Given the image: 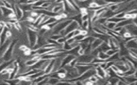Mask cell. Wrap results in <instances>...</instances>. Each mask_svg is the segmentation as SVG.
<instances>
[{"instance_id": "35", "label": "cell", "mask_w": 137, "mask_h": 85, "mask_svg": "<svg viewBox=\"0 0 137 85\" xmlns=\"http://www.w3.org/2000/svg\"><path fill=\"white\" fill-rule=\"evenodd\" d=\"M79 1H86V0H79Z\"/></svg>"}, {"instance_id": "20", "label": "cell", "mask_w": 137, "mask_h": 85, "mask_svg": "<svg viewBox=\"0 0 137 85\" xmlns=\"http://www.w3.org/2000/svg\"><path fill=\"white\" fill-rule=\"evenodd\" d=\"M124 19H125L124 18H123V19H121V18H118L116 17L115 16H113V17L109 18V19H108V21L114 22V23H115V24H118V22H119L120 21H121L122 20H124Z\"/></svg>"}, {"instance_id": "8", "label": "cell", "mask_w": 137, "mask_h": 85, "mask_svg": "<svg viewBox=\"0 0 137 85\" xmlns=\"http://www.w3.org/2000/svg\"><path fill=\"white\" fill-rule=\"evenodd\" d=\"M95 70L96 75L97 77L106 79L107 75H108L106 72V70H104L103 69L101 68L100 66H97V67L95 68Z\"/></svg>"}, {"instance_id": "2", "label": "cell", "mask_w": 137, "mask_h": 85, "mask_svg": "<svg viewBox=\"0 0 137 85\" xmlns=\"http://www.w3.org/2000/svg\"><path fill=\"white\" fill-rule=\"evenodd\" d=\"M38 36L36 31L29 29L27 30V37L29 41V45L31 48L34 47V46L36 44Z\"/></svg>"}, {"instance_id": "14", "label": "cell", "mask_w": 137, "mask_h": 85, "mask_svg": "<svg viewBox=\"0 0 137 85\" xmlns=\"http://www.w3.org/2000/svg\"><path fill=\"white\" fill-rule=\"evenodd\" d=\"M99 58H100L102 60L106 61L108 60V59L109 58V56L106 53V52H99L98 55H97V56Z\"/></svg>"}, {"instance_id": "16", "label": "cell", "mask_w": 137, "mask_h": 85, "mask_svg": "<svg viewBox=\"0 0 137 85\" xmlns=\"http://www.w3.org/2000/svg\"><path fill=\"white\" fill-rule=\"evenodd\" d=\"M120 57H120L119 53H118V52H117L114 54H113V55L110 56L109 57V58L108 59L107 61H113L116 62L118 60H119L120 59Z\"/></svg>"}, {"instance_id": "7", "label": "cell", "mask_w": 137, "mask_h": 85, "mask_svg": "<svg viewBox=\"0 0 137 85\" xmlns=\"http://www.w3.org/2000/svg\"><path fill=\"white\" fill-rule=\"evenodd\" d=\"M137 38L132 39V40L125 42V46L129 50L137 49V43L136 40Z\"/></svg>"}, {"instance_id": "3", "label": "cell", "mask_w": 137, "mask_h": 85, "mask_svg": "<svg viewBox=\"0 0 137 85\" xmlns=\"http://www.w3.org/2000/svg\"><path fill=\"white\" fill-rule=\"evenodd\" d=\"M78 62L83 63L87 64H91L92 61L94 57L91 54H83L82 55H79L77 57Z\"/></svg>"}, {"instance_id": "4", "label": "cell", "mask_w": 137, "mask_h": 85, "mask_svg": "<svg viewBox=\"0 0 137 85\" xmlns=\"http://www.w3.org/2000/svg\"><path fill=\"white\" fill-rule=\"evenodd\" d=\"M80 28V26L77 22L75 20H72L70 24L68 26H67L64 30L65 32V36H66L67 34H68L70 32H72L75 30V29Z\"/></svg>"}, {"instance_id": "33", "label": "cell", "mask_w": 137, "mask_h": 85, "mask_svg": "<svg viewBox=\"0 0 137 85\" xmlns=\"http://www.w3.org/2000/svg\"><path fill=\"white\" fill-rule=\"evenodd\" d=\"M85 54V52H84V50L82 48L80 47L79 50H78V54H79V55H83Z\"/></svg>"}, {"instance_id": "27", "label": "cell", "mask_w": 137, "mask_h": 85, "mask_svg": "<svg viewBox=\"0 0 137 85\" xmlns=\"http://www.w3.org/2000/svg\"><path fill=\"white\" fill-rule=\"evenodd\" d=\"M66 41V37L62 36L61 37H60L59 40H57V42L59 43L60 44H63Z\"/></svg>"}, {"instance_id": "12", "label": "cell", "mask_w": 137, "mask_h": 85, "mask_svg": "<svg viewBox=\"0 0 137 85\" xmlns=\"http://www.w3.org/2000/svg\"><path fill=\"white\" fill-rule=\"evenodd\" d=\"M54 62H55V59L51 60L49 63L48 64V66H47V68H46V69L44 70L45 74L49 75L51 73V72H52V69H53V66H54Z\"/></svg>"}, {"instance_id": "25", "label": "cell", "mask_w": 137, "mask_h": 85, "mask_svg": "<svg viewBox=\"0 0 137 85\" xmlns=\"http://www.w3.org/2000/svg\"><path fill=\"white\" fill-rule=\"evenodd\" d=\"M78 63V60L77 57H75V59H73L72 60L70 63H69V65L70 66H72V67H75V66L77 65V64Z\"/></svg>"}, {"instance_id": "15", "label": "cell", "mask_w": 137, "mask_h": 85, "mask_svg": "<svg viewBox=\"0 0 137 85\" xmlns=\"http://www.w3.org/2000/svg\"><path fill=\"white\" fill-rule=\"evenodd\" d=\"M104 25L106 26L107 29L108 30H109L112 31L115 29L116 26V24H115V23L114 22L107 21L106 24Z\"/></svg>"}, {"instance_id": "23", "label": "cell", "mask_w": 137, "mask_h": 85, "mask_svg": "<svg viewBox=\"0 0 137 85\" xmlns=\"http://www.w3.org/2000/svg\"><path fill=\"white\" fill-rule=\"evenodd\" d=\"M117 52H118V49H113L110 48L109 50L106 52V53L109 56H110Z\"/></svg>"}, {"instance_id": "34", "label": "cell", "mask_w": 137, "mask_h": 85, "mask_svg": "<svg viewBox=\"0 0 137 85\" xmlns=\"http://www.w3.org/2000/svg\"><path fill=\"white\" fill-rule=\"evenodd\" d=\"M65 0H56V3H63Z\"/></svg>"}, {"instance_id": "36", "label": "cell", "mask_w": 137, "mask_h": 85, "mask_svg": "<svg viewBox=\"0 0 137 85\" xmlns=\"http://www.w3.org/2000/svg\"></svg>"}, {"instance_id": "22", "label": "cell", "mask_w": 137, "mask_h": 85, "mask_svg": "<svg viewBox=\"0 0 137 85\" xmlns=\"http://www.w3.org/2000/svg\"><path fill=\"white\" fill-rule=\"evenodd\" d=\"M85 37V36H83L82 34H79V35H77L76 36L74 37V39H75V41L77 42L80 43L81 41H82L83 40V39Z\"/></svg>"}, {"instance_id": "19", "label": "cell", "mask_w": 137, "mask_h": 85, "mask_svg": "<svg viewBox=\"0 0 137 85\" xmlns=\"http://www.w3.org/2000/svg\"><path fill=\"white\" fill-rule=\"evenodd\" d=\"M38 61V60H36L34 59H30L25 61V63L28 66H32L34 65Z\"/></svg>"}, {"instance_id": "18", "label": "cell", "mask_w": 137, "mask_h": 85, "mask_svg": "<svg viewBox=\"0 0 137 85\" xmlns=\"http://www.w3.org/2000/svg\"><path fill=\"white\" fill-rule=\"evenodd\" d=\"M60 80L58 78H53V77H49L47 85H57L59 83Z\"/></svg>"}, {"instance_id": "24", "label": "cell", "mask_w": 137, "mask_h": 85, "mask_svg": "<svg viewBox=\"0 0 137 85\" xmlns=\"http://www.w3.org/2000/svg\"><path fill=\"white\" fill-rule=\"evenodd\" d=\"M89 79V81H90L92 82L93 84H95V83H96L97 81V80H98V77L96 75H93L92 76L90 77Z\"/></svg>"}, {"instance_id": "5", "label": "cell", "mask_w": 137, "mask_h": 85, "mask_svg": "<svg viewBox=\"0 0 137 85\" xmlns=\"http://www.w3.org/2000/svg\"><path fill=\"white\" fill-rule=\"evenodd\" d=\"M126 30L129 31L131 34V35L133 37H137V26L134 23H132L131 24L127 25L125 27Z\"/></svg>"}, {"instance_id": "30", "label": "cell", "mask_w": 137, "mask_h": 85, "mask_svg": "<svg viewBox=\"0 0 137 85\" xmlns=\"http://www.w3.org/2000/svg\"><path fill=\"white\" fill-rule=\"evenodd\" d=\"M82 21H87V20H89V16L87 14H85L83 15H82Z\"/></svg>"}, {"instance_id": "28", "label": "cell", "mask_w": 137, "mask_h": 85, "mask_svg": "<svg viewBox=\"0 0 137 85\" xmlns=\"http://www.w3.org/2000/svg\"><path fill=\"white\" fill-rule=\"evenodd\" d=\"M61 36L60 35V34H53V35L50 37V38L52 39L53 40H57L59 39L61 37Z\"/></svg>"}, {"instance_id": "6", "label": "cell", "mask_w": 137, "mask_h": 85, "mask_svg": "<svg viewBox=\"0 0 137 85\" xmlns=\"http://www.w3.org/2000/svg\"><path fill=\"white\" fill-rule=\"evenodd\" d=\"M76 57L75 56L73 55L70 54H68L66 55L65 56L63 59H62V66L61 67H64L66 65H68L70 62L73 59Z\"/></svg>"}, {"instance_id": "1", "label": "cell", "mask_w": 137, "mask_h": 85, "mask_svg": "<svg viewBox=\"0 0 137 85\" xmlns=\"http://www.w3.org/2000/svg\"><path fill=\"white\" fill-rule=\"evenodd\" d=\"M17 40H14L13 41L11 42L10 45H9L8 49L4 53V54L1 57L2 59L4 61H9L12 60V58L13 55V50L14 47L16 44L17 43Z\"/></svg>"}, {"instance_id": "32", "label": "cell", "mask_w": 137, "mask_h": 85, "mask_svg": "<svg viewBox=\"0 0 137 85\" xmlns=\"http://www.w3.org/2000/svg\"><path fill=\"white\" fill-rule=\"evenodd\" d=\"M75 42V39H74V37L69 38V39H67L66 40V42L70 44H71L72 43H73Z\"/></svg>"}, {"instance_id": "10", "label": "cell", "mask_w": 137, "mask_h": 85, "mask_svg": "<svg viewBox=\"0 0 137 85\" xmlns=\"http://www.w3.org/2000/svg\"><path fill=\"white\" fill-rule=\"evenodd\" d=\"M110 49V46L109 45L108 43H106L105 42H103L100 45V46L99 47H97L96 49L98 50L99 52H106Z\"/></svg>"}, {"instance_id": "17", "label": "cell", "mask_w": 137, "mask_h": 85, "mask_svg": "<svg viewBox=\"0 0 137 85\" xmlns=\"http://www.w3.org/2000/svg\"><path fill=\"white\" fill-rule=\"evenodd\" d=\"M119 80V78L118 77V76L110 77L109 78V80L108 81L109 84L117 85V83Z\"/></svg>"}, {"instance_id": "11", "label": "cell", "mask_w": 137, "mask_h": 85, "mask_svg": "<svg viewBox=\"0 0 137 85\" xmlns=\"http://www.w3.org/2000/svg\"><path fill=\"white\" fill-rule=\"evenodd\" d=\"M133 20L132 19H125L124 20H122L121 21L118 22V24H116V27H125L127 25L129 24H131L133 23Z\"/></svg>"}, {"instance_id": "31", "label": "cell", "mask_w": 137, "mask_h": 85, "mask_svg": "<svg viewBox=\"0 0 137 85\" xmlns=\"http://www.w3.org/2000/svg\"><path fill=\"white\" fill-rule=\"evenodd\" d=\"M66 37V38L67 39H69V38H73L74 37V34H73V31L70 32V33H69L68 34H67L66 36H65Z\"/></svg>"}, {"instance_id": "29", "label": "cell", "mask_w": 137, "mask_h": 85, "mask_svg": "<svg viewBox=\"0 0 137 85\" xmlns=\"http://www.w3.org/2000/svg\"><path fill=\"white\" fill-rule=\"evenodd\" d=\"M110 68H111V69L113 71V72H114L116 73H117L118 71H119V68H118V66L116 65H115V64H114V65H113Z\"/></svg>"}, {"instance_id": "9", "label": "cell", "mask_w": 137, "mask_h": 85, "mask_svg": "<svg viewBox=\"0 0 137 85\" xmlns=\"http://www.w3.org/2000/svg\"><path fill=\"white\" fill-rule=\"evenodd\" d=\"M14 9H15V12L16 18L18 20H20L22 19L23 15V11L22 10V9L20 8V6L18 5H16L14 7Z\"/></svg>"}, {"instance_id": "26", "label": "cell", "mask_w": 137, "mask_h": 85, "mask_svg": "<svg viewBox=\"0 0 137 85\" xmlns=\"http://www.w3.org/2000/svg\"><path fill=\"white\" fill-rule=\"evenodd\" d=\"M126 14V12H124V11H122V12H118L117 14L115 16L116 17L118 18H121V19H123L124 18V17ZM125 19V18H124Z\"/></svg>"}, {"instance_id": "13", "label": "cell", "mask_w": 137, "mask_h": 85, "mask_svg": "<svg viewBox=\"0 0 137 85\" xmlns=\"http://www.w3.org/2000/svg\"><path fill=\"white\" fill-rule=\"evenodd\" d=\"M103 41L100 40L99 38H95L94 40L91 43V46L92 50L96 49L97 47L100 46L102 43Z\"/></svg>"}, {"instance_id": "21", "label": "cell", "mask_w": 137, "mask_h": 85, "mask_svg": "<svg viewBox=\"0 0 137 85\" xmlns=\"http://www.w3.org/2000/svg\"><path fill=\"white\" fill-rule=\"evenodd\" d=\"M72 49V47L71 45L68 43H67L66 41L63 44V49L65 51L68 52Z\"/></svg>"}]
</instances>
